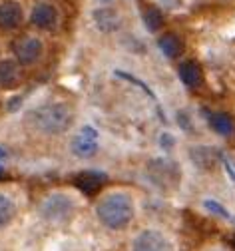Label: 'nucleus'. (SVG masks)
Here are the masks:
<instances>
[{
	"mask_svg": "<svg viewBox=\"0 0 235 251\" xmlns=\"http://www.w3.org/2000/svg\"><path fill=\"white\" fill-rule=\"evenodd\" d=\"M32 126L46 136H62L74 124V110L64 102H50L30 114Z\"/></svg>",
	"mask_w": 235,
	"mask_h": 251,
	"instance_id": "obj_1",
	"label": "nucleus"
},
{
	"mask_svg": "<svg viewBox=\"0 0 235 251\" xmlns=\"http://www.w3.org/2000/svg\"><path fill=\"white\" fill-rule=\"evenodd\" d=\"M96 215L106 227L124 229L133 219V201L124 192H112L98 201Z\"/></svg>",
	"mask_w": 235,
	"mask_h": 251,
	"instance_id": "obj_2",
	"label": "nucleus"
},
{
	"mask_svg": "<svg viewBox=\"0 0 235 251\" xmlns=\"http://www.w3.org/2000/svg\"><path fill=\"white\" fill-rule=\"evenodd\" d=\"M74 211V200L66 194H50L42 203H40V217L48 224H62L66 222Z\"/></svg>",
	"mask_w": 235,
	"mask_h": 251,
	"instance_id": "obj_3",
	"label": "nucleus"
},
{
	"mask_svg": "<svg viewBox=\"0 0 235 251\" xmlns=\"http://www.w3.org/2000/svg\"><path fill=\"white\" fill-rule=\"evenodd\" d=\"M98 146H100V134L94 126H82L80 132H76L70 142L72 153L80 160H88L92 155H96Z\"/></svg>",
	"mask_w": 235,
	"mask_h": 251,
	"instance_id": "obj_4",
	"label": "nucleus"
},
{
	"mask_svg": "<svg viewBox=\"0 0 235 251\" xmlns=\"http://www.w3.org/2000/svg\"><path fill=\"white\" fill-rule=\"evenodd\" d=\"M14 58L18 60L20 66H32L38 62L44 54V42L36 36H26L14 42Z\"/></svg>",
	"mask_w": 235,
	"mask_h": 251,
	"instance_id": "obj_5",
	"label": "nucleus"
},
{
	"mask_svg": "<svg viewBox=\"0 0 235 251\" xmlns=\"http://www.w3.org/2000/svg\"><path fill=\"white\" fill-rule=\"evenodd\" d=\"M92 22H94V26H96V30L100 34H116L118 30L122 28V24H124L122 14L114 6H110V4L94 8Z\"/></svg>",
	"mask_w": 235,
	"mask_h": 251,
	"instance_id": "obj_6",
	"label": "nucleus"
},
{
	"mask_svg": "<svg viewBox=\"0 0 235 251\" xmlns=\"http://www.w3.org/2000/svg\"><path fill=\"white\" fill-rule=\"evenodd\" d=\"M131 251H174V249H172L170 239L163 233L156 229H146L133 239Z\"/></svg>",
	"mask_w": 235,
	"mask_h": 251,
	"instance_id": "obj_7",
	"label": "nucleus"
},
{
	"mask_svg": "<svg viewBox=\"0 0 235 251\" xmlns=\"http://www.w3.org/2000/svg\"><path fill=\"white\" fill-rule=\"evenodd\" d=\"M58 10L54 4H48V2H38L34 4V8H32L30 12V24L38 28V30H52L56 28L58 24Z\"/></svg>",
	"mask_w": 235,
	"mask_h": 251,
	"instance_id": "obj_8",
	"label": "nucleus"
},
{
	"mask_svg": "<svg viewBox=\"0 0 235 251\" xmlns=\"http://www.w3.org/2000/svg\"><path fill=\"white\" fill-rule=\"evenodd\" d=\"M24 20V10L18 0H2L0 2V30H16Z\"/></svg>",
	"mask_w": 235,
	"mask_h": 251,
	"instance_id": "obj_9",
	"label": "nucleus"
},
{
	"mask_svg": "<svg viewBox=\"0 0 235 251\" xmlns=\"http://www.w3.org/2000/svg\"><path fill=\"white\" fill-rule=\"evenodd\" d=\"M106 181H108V176H106L104 172H96V170L82 172V174H78L76 179H74L76 187H78L82 194H86V196L98 194V192L106 185Z\"/></svg>",
	"mask_w": 235,
	"mask_h": 251,
	"instance_id": "obj_10",
	"label": "nucleus"
},
{
	"mask_svg": "<svg viewBox=\"0 0 235 251\" xmlns=\"http://www.w3.org/2000/svg\"><path fill=\"white\" fill-rule=\"evenodd\" d=\"M178 76H180L182 84L189 90H197L201 84H204V72H201V66L195 60L182 62L180 68H178Z\"/></svg>",
	"mask_w": 235,
	"mask_h": 251,
	"instance_id": "obj_11",
	"label": "nucleus"
},
{
	"mask_svg": "<svg viewBox=\"0 0 235 251\" xmlns=\"http://www.w3.org/2000/svg\"><path fill=\"white\" fill-rule=\"evenodd\" d=\"M20 76L18 60H0V88H14Z\"/></svg>",
	"mask_w": 235,
	"mask_h": 251,
	"instance_id": "obj_12",
	"label": "nucleus"
},
{
	"mask_svg": "<svg viewBox=\"0 0 235 251\" xmlns=\"http://www.w3.org/2000/svg\"><path fill=\"white\" fill-rule=\"evenodd\" d=\"M157 46H159V50H161V54L165 58H178L182 54V50H183V42L180 40L178 34H172V32L159 36Z\"/></svg>",
	"mask_w": 235,
	"mask_h": 251,
	"instance_id": "obj_13",
	"label": "nucleus"
},
{
	"mask_svg": "<svg viewBox=\"0 0 235 251\" xmlns=\"http://www.w3.org/2000/svg\"><path fill=\"white\" fill-rule=\"evenodd\" d=\"M209 124H211V128L223 138H229L235 132V122L229 114H213L209 118Z\"/></svg>",
	"mask_w": 235,
	"mask_h": 251,
	"instance_id": "obj_14",
	"label": "nucleus"
},
{
	"mask_svg": "<svg viewBox=\"0 0 235 251\" xmlns=\"http://www.w3.org/2000/svg\"><path fill=\"white\" fill-rule=\"evenodd\" d=\"M144 24L146 28L150 30V32H157V30L163 26V14L159 8L156 6H150L144 10Z\"/></svg>",
	"mask_w": 235,
	"mask_h": 251,
	"instance_id": "obj_15",
	"label": "nucleus"
},
{
	"mask_svg": "<svg viewBox=\"0 0 235 251\" xmlns=\"http://www.w3.org/2000/svg\"><path fill=\"white\" fill-rule=\"evenodd\" d=\"M14 211H16L14 201L8 196L0 194V227H4V226L10 224V219L14 217Z\"/></svg>",
	"mask_w": 235,
	"mask_h": 251,
	"instance_id": "obj_16",
	"label": "nucleus"
},
{
	"mask_svg": "<svg viewBox=\"0 0 235 251\" xmlns=\"http://www.w3.org/2000/svg\"><path fill=\"white\" fill-rule=\"evenodd\" d=\"M208 209H211L213 213H217V215H221V217H229V213H227V209L223 207V205H219L217 201H213V200H208L206 203H204Z\"/></svg>",
	"mask_w": 235,
	"mask_h": 251,
	"instance_id": "obj_17",
	"label": "nucleus"
},
{
	"mask_svg": "<svg viewBox=\"0 0 235 251\" xmlns=\"http://www.w3.org/2000/svg\"><path fill=\"white\" fill-rule=\"evenodd\" d=\"M157 2L165 8H178V6H182L183 0H157Z\"/></svg>",
	"mask_w": 235,
	"mask_h": 251,
	"instance_id": "obj_18",
	"label": "nucleus"
},
{
	"mask_svg": "<svg viewBox=\"0 0 235 251\" xmlns=\"http://www.w3.org/2000/svg\"><path fill=\"white\" fill-rule=\"evenodd\" d=\"M159 142H161V146H172V144H174V138L167 136V134H163V136L159 138Z\"/></svg>",
	"mask_w": 235,
	"mask_h": 251,
	"instance_id": "obj_19",
	"label": "nucleus"
},
{
	"mask_svg": "<svg viewBox=\"0 0 235 251\" xmlns=\"http://www.w3.org/2000/svg\"><path fill=\"white\" fill-rule=\"evenodd\" d=\"M96 2H98V6H104V4H112L114 0H96Z\"/></svg>",
	"mask_w": 235,
	"mask_h": 251,
	"instance_id": "obj_20",
	"label": "nucleus"
},
{
	"mask_svg": "<svg viewBox=\"0 0 235 251\" xmlns=\"http://www.w3.org/2000/svg\"><path fill=\"white\" fill-rule=\"evenodd\" d=\"M2 158H6V150H4V148H0V160H2Z\"/></svg>",
	"mask_w": 235,
	"mask_h": 251,
	"instance_id": "obj_21",
	"label": "nucleus"
},
{
	"mask_svg": "<svg viewBox=\"0 0 235 251\" xmlns=\"http://www.w3.org/2000/svg\"><path fill=\"white\" fill-rule=\"evenodd\" d=\"M2 176H4V168L0 166V179H2Z\"/></svg>",
	"mask_w": 235,
	"mask_h": 251,
	"instance_id": "obj_22",
	"label": "nucleus"
},
{
	"mask_svg": "<svg viewBox=\"0 0 235 251\" xmlns=\"http://www.w3.org/2000/svg\"><path fill=\"white\" fill-rule=\"evenodd\" d=\"M231 243H233V247H235V237H233V239H231Z\"/></svg>",
	"mask_w": 235,
	"mask_h": 251,
	"instance_id": "obj_23",
	"label": "nucleus"
}]
</instances>
